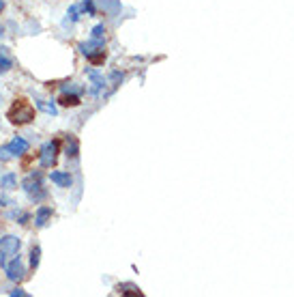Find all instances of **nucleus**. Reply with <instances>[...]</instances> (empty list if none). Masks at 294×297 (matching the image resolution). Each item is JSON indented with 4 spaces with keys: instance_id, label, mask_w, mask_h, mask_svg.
Instances as JSON below:
<instances>
[{
    "instance_id": "obj_8",
    "label": "nucleus",
    "mask_w": 294,
    "mask_h": 297,
    "mask_svg": "<svg viewBox=\"0 0 294 297\" xmlns=\"http://www.w3.org/2000/svg\"><path fill=\"white\" fill-rule=\"evenodd\" d=\"M50 181L54 185H58V187H71L73 185V177L67 173V170H52Z\"/></svg>"
},
{
    "instance_id": "obj_9",
    "label": "nucleus",
    "mask_w": 294,
    "mask_h": 297,
    "mask_svg": "<svg viewBox=\"0 0 294 297\" xmlns=\"http://www.w3.org/2000/svg\"><path fill=\"white\" fill-rule=\"evenodd\" d=\"M52 220V207H48V205H41L39 209H36V213H34V224L39 228H43L45 224H48Z\"/></svg>"
},
{
    "instance_id": "obj_1",
    "label": "nucleus",
    "mask_w": 294,
    "mask_h": 297,
    "mask_svg": "<svg viewBox=\"0 0 294 297\" xmlns=\"http://www.w3.org/2000/svg\"><path fill=\"white\" fill-rule=\"evenodd\" d=\"M7 119L13 125H28L34 119V106L28 102V99H15L11 104V108L7 110Z\"/></svg>"
},
{
    "instance_id": "obj_12",
    "label": "nucleus",
    "mask_w": 294,
    "mask_h": 297,
    "mask_svg": "<svg viewBox=\"0 0 294 297\" xmlns=\"http://www.w3.org/2000/svg\"><path fill=\"white\" fill-rule=\"evenodd\" d=\"M0 187H3V190H15L17 187V175L15 173H7V175H3L0 177Z\"/></svg>"
},
{
    "instance_id": "obj_14",
    "label": "nucleus",
    "mask_w": 294,
    "mask_h": 297,
    "mask_svg": "<svg viewBox=\"0 0 294 297\" xmlns=\"http://www.w3.org/2000/svg\"><path fill=\"white\" fill-rule=\"evenodd\" d=\"M116 291L121 295H142V291L137 289V286H133V284H118Z\"/></svg>"
},
{
    "instance_id": "obj_13",
    "label": "nucleus",
    "mask_w": 294,
    "mask_h": 297,
    "mask_svg": "<svg viewBox=\"0 0 294 297\" xmlns=\"http://www.w3.org/2000/svg\"><path fill=\"white\" fill-rule=\"evenodd\" d=\"M34 108H39L41 112H45V114H52V116H56V114H58L56 106L50 104V102H43V99H36V102H34Z\"/></svg>"
},
{
    "instance_id": "obj_6",
    "label": "nucleus",
    "mask_w": 294,
    "mask_h": 297,
    "mask_svg": "<svg viewBox=\"0 0 294 297\" xmlns=\"http://www.w3.org/2000/svg\"><path fill=\"white\" fill-rule=\"evenodd\" d=\"M5 272H7V278H9L11 282L24 280V278H26V267H24V263H22L20 254H15L13 258H9V263L5 265Z\"/></svg>"
},
{
    "instance_id": "obj_17",
    "label": "nucleus",
    "mask_w": 294,
    "mask_h": 297,
    "mask_svg": "<svg viewBox=\"0 0 294 297\" xmlns=\"http://www.w3.org/2000/svg\"><path fill=\"white\" fill-rule=\"evenodd\" d=\"M80 11L84 13V15H95V13H97L93 0H84V3H82V7H80Z\"/></svg>"
},
{
    "instance_id": "obj_18",
    "label": "nucleus",
    "mask_w": 294,
    "mask_h": 297,
    "mask_svg": "<svg viewBox=\"0 0 294 297\" xmlns=\"http://www.w3.org/2000/svg\"><path fill=\"white\" fill-rule=\"evenodd\" d=\"M11 67H13V62H11V60H9L7 56H0V76L7 74V71L11 69Z\"/></svg>"
},
{
    "instance_id": "obj_22",
    "label": "nucleus",
    "mask_w": 294,
    "mask_h": 297,
    "mask_svg": "<svg viewBox=\"0 0 294 297\" xmlns=\"http://www.w3.org/2000/svg\"><path fill=\"white\" fill-rule=\"evenodd\" d=\"M3 9H5V0H0V11H3Z\"/></svg>"
},
{
    "instance_id": "obj_11",
    "label": "nucleus",
    "mask_w": 294,
    "mask_h": 297,
    "mask_svg": "<svg viewBox=\"0 0 294 297\" xmlns=\"http://www.w3.org/2000/svg\"><path fill=\"white\" fill-rule=\"evenodd\" d=\"M80 95L78 93H62L60 95V99H58V104L60 106H65V108H76V106H80Z\"/></svg>"
},
{
    "instance_id": "obj_10",
    "label": "nucleus",
    "mask_w": 294,
    "mask_h": 297,
    "mask_svg": "<svg viewBox=\"0 0 294 297\" xmlns=\"http://www.w3.org/2000/svg\"><path fill=\"white\" fill-rule=\"evenodd\" d=\"M65 153H67V157H71V159H76L78 153H80V142H78L76 136H71V134L65 138Z\"/></svg>"
},
{
    "instance_id": "obj_5",
    "label": "nucleus",
    "mask_w": 294,
    "mask_h": 297,
    "mask_svg": "<svg viewBox=\"0 0 294 297\" xmlns=\"http://www.w3.org/2000/svg\"><path fill=\"white\" fill-rule=\"evenodd\" d=\"M58 153H60V142L58 140L45 142V145L41 147V151H39L41 168H54V164H56V159H58Z\"/></svg>"
},
{
    "instance_id": "obj_16",
    "label": "nucleus",
    "mask_w": 294,
    "mask_h": 297,
    "mask_svg": "<svg viewBox=\"0 0 294 297\" xmlns=\"http://www.w3.org/2000/svg\"><path fill=\"white\" fill-rule=\"evenodd\" d=\"M39 260H41V248L34 246V248L30 250V267L36 269V267H39Z\"/></svg>"
},
{
    "instance_id": "obj_15",
    "label": "nucleus",
    "mask_w": 294,
    "mask_h": 297,
    "mask_svg": "<svg viewBox=\"0 0 294 297\" xmlns=\"http://www.w3.org/2000/svg\"><path fill=\"white\" fill-rule=\"evenodd\" d=\"M80 13H82V11H80V7H78V5H71V7H69V11H67V20H65V24H69V22H71V24H73V22H78V20H80Z\"/></svg>"
},
{
    "instance_id": "obj_4",
    "label": "nucleus",
    "mask_w": 294,
    "mask_h": 297,
    "mask_svg": "<svg viewBox=\"0 0 294 297\" xmlns=\"http://www.w3.org/2000/svg\"><path fill=\"white\" fill-rule=\"evenodd\" d=\"M80 52L93 62V65H101L105 60V50H103V39H90L88 43H80Z\"/></svg>"
},
{
    "instance_id": "obj_7",
    "label": "nucleus",
    "mask_w": 294,
    "mask_h": 297,
    "mask_svg": "<svg viewBox=\"0 0 294 297\" xmlns=\"http://www.w3.org/2000/svg\"><path fill=\"white\" fill-rule=\"evenodd\" d=\"M7 147V151H9V155H11V159L13 157H22V155H26L28 153V140H24L22 136H15L9 145H5Z\"/></svg>"
},
{
    "instance_id": "obj_2",
    "label": "nucleus",
    "mask_w": 294,
    "mask_h": 297,
    "mask_svg": "<svg viewBox=\"0 0 294 297\" xmlns=\"http://www.w3.org/2000/svg\"><path fill=\"white\" fill-rule=\"evenodd\" d=\"M22 190L26 192V196H28L30 203H41L48 198V190L43 187V177L41 173L36 170V173H30L28 177L22 181Z\"/></svg>"
},
{
    "instance_id": "obj_21",
    "label": "nucleus",
    "mask_w": 294,
    "mask_h": 297,
    "mask_svg": "<svg viewBox=\"0 0 294 297\" xmlns=\"http://www.w3.org/2000/svg\"><path fill=\"white\" fill-rule=\"evenodd\" d=\"M9 295H11V297H17V295H20V297H26L28 293L22 291V289H13V291H9Z\"/></svg>"
},
{
    "instance_id": "obj_3",
    "label": "nucleus",
    "mask_w": 294,
    "mask_h": 297,
    "mask_svg": "<svg viewBox=\"0 0 294 297\" xmlns=\"http://www.w3.org/2000/svg\"><path fill=\"white\" fill-rule=\"evenodd\" d=\"M22 239L17 235H5L0 237V267H5L9 263V258H13L15 254H20Z\"/></svg>"
},
{
    "instance_id": "obj_20",
    "label": "nucleus",
    "mask_w": 294,
    "mask_h": 297,
    "mask_svg": "<svg viewBox=\"0 0 294 297\" xmlns=\"http://www.w3.org/2000/svg\"><path fill=\"white\" fill-rule=\"evenodd\" d=\"M7 205H13L11 198H7L5 194H0V207H7Z\"/></svg>"
},
{
    "instance_id": "obj_19",
    "label": "nucleus",
    "mask_w": 294,
    "mask_h": 297,
    "mask_svg": "<svg viewBox=\"0 0 294 297\" xmlns=\"http://www.w3.org/2000/svg\"><path fill=\"white\" fill-rule=\"evenodd\" d=\"M103 32H105V26L103 24H99L93 28V39H103Z\"/></svg>"
}]
</instances>
